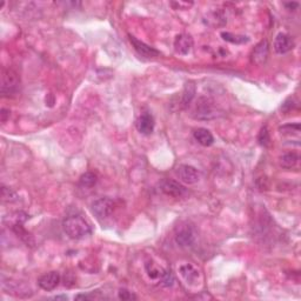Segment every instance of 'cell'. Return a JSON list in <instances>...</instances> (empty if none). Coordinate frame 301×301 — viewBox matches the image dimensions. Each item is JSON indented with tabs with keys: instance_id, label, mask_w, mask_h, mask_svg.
<instances>
[{
	"instance_id": "cell-1",
	"label": "cell",
	"mask_w": 301,
	"mask_h": 301,
	"mask_svg": "<svg viewBox=\"0 0 301 301\" xmlns=\"http://www.w3.org/2000/svg\"><path fill=\"white\" fill-rule=\"evenodd\" d=\"M64 232L71 239H83L92 233V228L88 222L80 215H71L63 222Z\"/></svg>"
},
{
	"instance_id": "cell-2",
	"label": "cell",
	"mask_w": 301,
	"mask_h": 301,
	"mask_svg": "<svg viewBox=\"0 0 301 301\" xmlns=\"http://www.w3.org/2000/svg\"><path fill=\"white\" fill-rule=\"evenodd\" d=\"M20 88V78L17 72L10 68L3 70L2 73V94L4 97H10L18 93Z\"/></svg>"
},
{
	"instance_id": "cell-3",
	"label": "cell",
	"mask_w": 301,
	"mask_h": 301,
	"mask_svg": "<svg viewBox=\"0 0 301 301\" xmlns=\"http://www.w3.org/2000/svg\"><path fill=\"white\" fill-rule=\"evenodd\" d=\"M115 203L109 198H100V199L95 200L92 203L91 210L98 220H105L109 218L114 212Z\"/></svg>"
},
{
	"instance_id": "cell-4",
	"label": "cell",
	"mask_w": 301,
	"mask_h": 301,
	"mask_svg": "<svg viewBox=\"0 0 301 301\" xmlns=\"http://www.w3.org/2000/svg\"><path fill=\"white\" fill-rule=\"evenodd\" d=\"M196 231L193 226L184 224L177 228L176 232V242L180 247H190L196 241Z\"/></svg>"
},
{
	"instance_id": "cell-5",
	"label": "cell",
	"mask_w": 301,
	"mask_h": 301,
	"mask_svg": "<svg viewBox=\"0 0 301 301\" xmlns=\"http://www.w3.org/2000/svg\"><path fill=\"white\" fill-rule=\"evenodd\" d=\"M176 173H177V177L179 178V180L187 185L196 184L200 179L199 171H198L196 167L190 165H180L177 169Z\"/></svg>"
},
{
	"instance_id": "cell-6",
	"label": "cell",
	"mask_w": 301,
	"mask_h": 301,
	"mask_svg": "<svg viewBox=\"0 0 301 301\" xmlns=\"http://www.w3.org/2000/svg\"><path fill=\"white\" fill-rule=\"evenodd\" d=\"M160 191L166 196L173 198H180L186 193V188L179 181L171 179H165L160 183Z\"/></svg>"
},
{
	"instance_id": "cell-7",
	"label": "cell",
	"mask_w": 301,
	"mask_h": 301,
	"mask_svg": "<svg viewBox=\"0 0 301 301\" xmlns=\"http://www.w3.org/2000/svg\"><path fill=\"white\" fill-rule=\"evenodd\" d=\"M194 113H196V118L201 119V120H210V119L217 117L213 105L207 98H200L198 100Z\"/></svg>"
},
{
	"instance_id": "cell-8",
	"label": "cell",
	"mask_w": 301,
	"mask_h": 301,
	"mask_svg": "<svg viewBox=\"0 0 301 301\" xmlns=\"http://www.w3.org/2000/svg\"><path fill=\"white\" fill-rule=\"evenodd\" d=\"M274 47L275 52L279 54H283L289 52L294 49V40L289 34L286 33H279L274 39Z\"/></svg>"
},
{
	"instance_id": "cell-9",
	"label": "cell",
	"mask_w": 301,
	"mask_h": 301,
	"mask_svg": "<svg viewBox=\"0 0 301 301\" xmlns=\"http://www.w3.org/2000/svg\"><path fill=\"white\" fill-rule=\"evenodd\" d=\"M60 282V274L58 272H49L38 279V285L44 290H53Z\"/></svg>"
},
{
	"instance_id": "cell-10",
	"label": "cell",
	"mask_w": 301,
	"mask_h": 301,
	"mask_svg": "<svg viewBox=\"0 0 301 301\" xmlns=\"http://www.w3.org/2000/svg\"><path fill=\"white\" fill-rule=\"evenodd\" d=\"M268 52H269V45L267 40H262L260 42L258 45L254 47L252 52V61L256 65H262L266 63L268 58Z\"/></svg>"
},
{
	"instance_id": "cell-11",
	"label": "cell",
	"mask_w": 301,
	"mask_h": 301,
	"mask_svg": "<svg viewBox=\"0 0 301 301\" xmlns=\"http://www.w3.org/2000/svg\"><path fill=\"white\" fill-rule=\"evenodd\" d=\"M192 47L193 39L191 36L183 33L176 37V40H174V49H176V51L179 54L186 56V54L190 53V51L192 50Z\"/></svg>"
},
{
	"instance_id": "cell-12",
	"label": "cell",
	"mask_w": 301,
	"mask_h": 301,
	"mask_svg": "<svg viewBox=\"0 0 301 301\" xmlns=\"http://www.w3.org/2000/svg\"><path fill=\"white\" fill-rule=\"evenodd\" d=\"M129 42L132 43L133 47H134V50L138 52L139 56L145 57V58H156L160 54L159 51H157L156 49H153V47L146 45L145 43L140 42V40H138L134 37L129 36Z\"/></svg>"
},
{
	"instance_id": "cell-13",
	"label": "cell",
	"mask_w": 301,
	"mask_h": 301,
	"mask_svg": "<svg viewBox=\"0 0 301 301\" xmlns=\"http://www.w3.org/2000/svg\"><path fill=\"white\" fill-rule=\"evenodd\" d=\"M136 129H138L141 134H152L153 129H155V119H153L152 114H149V113H142L138 120H136Z\"/></svg>"
},
{
	"instance_id": "cell-14",
	"label": "cell",
	"mask_w": 301,
	"mask_h": 301,
	"mask_svg": "<svg viewBox=\"0 0 301 301\" xmlns=\"http://www.w3.org/2000/svg\"><path fill=\"white\" fill-rule=\"evenodd\" d=\"M179 273L186 283H190V285H194L197 282V280L199 279V271L194 267V266L191 265V263H185V265H181L179 267Z\"/></svg>"
},
{
	"instance_id": "cell-15",
	"label": "cell",
	"mask_w": 301,
	"mask_h": 301,
	"mask_svg": "<svg viewBox=\"0 0 301 301\" xmlns=\"http://www.w3.org/2000/svg\"><path fill=\"white\" fill-rule=\"evenodd\" d=\"M193 135H194V139H196L197 141L203 146H206V147L211 146L214 141V138H213V135H212V133L206 128L196 129Z\"/></svg>"
},
{
	"instance_id": "cell-16",
	"label": "cell",
	"mask_w": 301,
	"mask_h": 301,
	"mask_svg": "<svg viewBox=\"0 0 301 301\" xmlns=\"http://www.w3.org/2000/svg\"><path fill=\"white\" fill-rule=\"evenodd\" d=\"M194 97H196V86L192 83H187L185 85L183 95H181V107L187 108Z\"/></svg>"
},
{
	"instance_id": "cell-17",
	"label": "cell",
	"mask_w": 301,
	"mask_h": 301,
	"mask_svg": "<svg viewBox=\"0 0 301 301\" xmlns=\"http://www.w3.org/2000/svg\"><path fill=\"white\" fill-rule=\"evenodd\" d=\"M299 156L296 155V153L290 152V153H286V155H283L281 158H280V166L283 167V169L286 170H290L294 169V167L297 166V164H299Z\"/></svg>"
},
{
	"instance_id": "cell-18",
	"label": "cell",
	"mask_w": 301,
	"mask_h": 301,
	"mask_svg": "<svg viewBox=\"0 0 301 301\" xmlns=\"http://www.w3.org/2000/svg\"><path fill=\"white\" fill-rule=\"evenodd\" d=\"M221 37H222V39L226 40V42L232 43V44H245L249 40L248 37L239 36V34H233L230 32H222Z\"/></svg>"
},
{
	"instance_id": "cell-19",
	"label": "cell",
	"mask_w": 301,
	"mask_h": 301,
	"mask_svg": "<svg viewBox=\"0 0 301 301\" xmlns=\"http://www.w3.org/2000/svg\"><path fill=\"white\" fill-rule=\"evenodd\" d=\"M79 184L80 186L83 187H88V188L93 187L94 185L97 184V176L92 172H86L80 177Z\"/></svg>"
},
{
	"instance_id": "cell-20",
	"label": "cell",
	"mask_w": 301,
	"mask_h": 301,
	"mask_svg": "<svg viewBox=\"0 0 301 301\" xmlns=\"http://www.w3.org/2000/svg\"><path fill=\"white\" fill-rule=\"evenodd\" d=\"M258 141L261 146L263 147H268L269 143H271V136H269V132L266 126H263L261 128V131L259 133L258 136Z\"/></svg>"
},
{
	"instance_id": "cell-21",
	"label": "cell",
	"mask_w": 301,
	"mask_h": 301,
	"mask_svg": "<svg viewBox=\"0 0 301 301\" xmlns=\"http://www.w3.org/2000/svg\"><path fill=\"white\" fill-rule=\"evenodd\" d=\"M160 280H162V283L164 286L166 287H171L173 286L174 283V278L172 275V273L169 272V271H164L162 276H160Z\"/></svg>"
},
{
	"instance_id": "cell-22",
	"label": "cell",
	"mask_w": 301,
	"mask_h": 301,
	"mask_svg": "<svg viewBox=\"0 0 301 301\" xmlns=\"http://www.w3.org/2000/svg\"><path fill=\"white\" fill-rule=\"evenodd\" d=\"M2 196H3V200L4 201H13L17 198L16 193L8 187L2 188Z\"/></svg>"
},
{
	"instance_id": "cell-23",
	"label": "cell",
	"mask_w": 301,
	"mask_h": 301,
	"mask_svg": "<svg viewBox=\"0 0 301 301\" xmlns=\"http://www.w3.org/2000/svg\"><path fill=\"white\" fill-rule=\"evenodd\" d=\"M119 299L132 300V299H136V297H135V295H133V293L128 292L127 289H120L119 290Z\"/></svg>"
},
{
	"instance_id": "cell-24",
	"label": "cell",
	"mask_w": 301,
	"mask_h": 301,
	"mask_svg": "<svg viewBox=\"0 0 301 301\" xmlns=\"http://www.w3.org/2000/svg\"><path fill=\"white\" fill-rule=\"evenodd\" d=\"M8 115H10V112L8 111V109L3 108L2 109V121L3 122L6 121V117H8Z\"/></svg>"
},
{
	"instance_id": "cell-25",
	"label": "cell",
	"mask_w": 301,
	"mask_h": 301,
	"mask_svg": "<svg viewBox=\"0 0 301 301\" xmlns=\"http://www.w3.org/2000/svg\"><path fill=\"white\" fill-rule=\"evenodd\" d=\"M285 6H287V8L288 9H293V8H297V6H299V4H297V3H293V4H285Z\"/></svg>"
},
{
	"instance_id": "cell-26",
	"label": "cell",
	"mask_w": 301,
	"mask_h": 301,
	"mask_svg": "<svg viewBox=\"0 0 301 301\" xmlns=\"http://www.w3.org/2000/svg\"><path fill=\"white\" fill-rule=\"evenodd\" d=\"M54 299H67V296H56Z\"/></svg>"
}]
</instances>
